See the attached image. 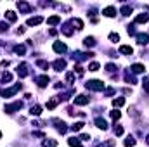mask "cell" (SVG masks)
Returning <instances> with one entry per match:
<instances>
[{
  "mask_svg": "<svg viewBox=\"0 0 149 147\" xmlns=\"http://www.w3.org/2000/svg\"><path fill=\"white\" fill-rule=\"evenodd\" d=\"M85 87H87L88 90L99 92V90H102V88H104V83H102L101 80H90V81H87V83H85Z\"/></svg>",
  "mask_w": 149,
  "mask_h": 147,
  "instance_id": "1",
  "label": "cell"
},
{
  "mask_svg": "<svg viewBox=\"0 0 149 147\" xmlns=\"http://www.w3.org/2000/svg\"><path fill=\"white\" fill-rule=\"evenodd\" d=\"M21 107H23V102L16 101V102H12V104H7V106H5V112H7V114H12V112L19 111Z\"/></svg>",
  "mask_w": 149,
  "mask_h": 147,
  "instance_id": "2",
  "label": "cell"
},
{
  "mask_svg": "<svg viewBox=\"0 0 149 147\" xmlns=\"http://www.w3.org/2000/svg\"><path fill=\"white\" fill-rule=\"evenodd\" d=\"M17 90H21V83H16L12 88H7V90H2V95L3 97H12Z\"/></svg>",
  "mask_w": 149,
  "mask_h": 147,
  "instance_id": "3",
  "label": "cell"
},
{
  "mask_svg": "<svg viewBox=\"0 0 149 147\" xmlns=\"http://www.w3.org/2000/svg\"><path fill=\"white\" fill-rule=\"evenodd\" d=\"M90 102V99L87 97V95H78V97H74V106H87Z\"/></svg>",
  "mask_w": 149,
  "mask_h": 147,
  "instance_id": "4",
  "label": "cell"
},
{
  "mask_svg": "<svg viewBox=\"0 0 149 147\" xmlns=\"http://www.w3.org/2000/svg\"><path fill=\"white\" fill-rule=\"evenodd\" d=\"M35 81H37L38 87H42V88H43V87H47V85H49V76H47V74L37 76V78H35Z\"/></svg>",
  "mask_w": 149,
  "mask_h": 147,
  "instance_id": "5",
  "label": "cell"
},
{
  "mask_svg": "<svg viewBox=\"0 0 149 147\" xmlns=\"http://www.w3.org/2000/svg\"><path fill=\"white\" fill-rule=\"evenodd\" d=\"M17 9H19L23 14H30V12H31V5L26 3V2H17Z\"/></svg>",
  "mask_w": 149,
  "mask_h": 147,
  "instance_id": "6",
  "label": "cell"
},
{
  "mask_svg": "<svg viewBox=\"0 0 149 147\" xmlns=\"http://www.w3.org/2000/svg\"><path fill=\"white\" fill-rule=\"evenodd\" d=\"M52 66H54V69H56V71H63V69L66 68V61H64V59H56Z\"/></svg>",
  "mask_w": 149,
  "mask_h": 147,
  "instance_id": "7",
  "label": "cell"
},
{
  "mask_svg": "<svg viewBox=\"0 0 149 147\" xmlns=\"http://www.w3.org/2000/svg\"><path fill=\"white\" fill-rule=\"evenodd\" d=\"M17 74H19L21 78L28 76V64H26V62H21V64L17 66Z\"/></svg>",
  "mask_w": 149,
  "mask_h": 147,
  "instance_id": "8",
  "label": "cell"
},
{
  "mask_svg": "<svg viewBox=\"0 0 149 147\" xmlns=\"http://www.w3.org/2000/svg\"><path fill=\"white\" fill-rule=\"evenodd\" d=\"M148 21H149V14H139V16L134 19L135 24H142V23H148Z\"/></svg>",
  "mask_w": 149,
  "mask_h": 147,
  "instance_id": "9",
  "label": "cell"
},
{
  "mask_svg": "<svg viewBox=\"0 0 149 147\" xmlns=\"http://www.w3.org/2000/svg\"><path fill=\"white\" fill-rule=\"evenodd\" d=\"M137 43L148 45L149 43V35H146V33H139V35H137Z\"/></svg>",
  "mask_w": 149,
  "mask_h": 147,
  "instance_id": "10",
  "label": "cell"
},
{
  "mask_svg": "<svg viewBox=\"0 0 149 147\" xmlns=\"http://www.w3.org/2000/svg\"><path fill=\"white\" fill-rule=\"evenodd\" d=\"M40 23H43V17H42V16H37V17H30V19H28V26H38Z\"/></svg>",
  "mask_w": 149,
  "mask_h": 147,
  "instance_id": "11",
  "label": "cell"
},
{
  "mask_svg": "<svg viewBox=\"0 0 149 147\" xmlns=\"http://www.w3.org/2000/svg\"><path fill=\"white\" fill-rule=\"evenodd\" d=\"M102 14H104L106 17H114V16H116V9H114L113 5H109V7H106V9L102 10Z\"/></svg>",
  "mask_w": 149,
  "mask_h": 147,
  "instance_id": "12",
  "label": "cell"
},
{
  "mask_svg": "<svg viewBox=\"0 0 149 147\" xmlns=\"http://www.w3.org/2000/svg\"><path fill=\"white\" fill-rule=\"evenodd\" d=\"M54 50H56L57 54H64V52H66V45L61 43V42H56V43H54Z\"/></svg>",
  "mask_w": 149,
  "mask_h": 147,
  "instance_id": "13",
  "label": "cell"
},
{
  "mask_svg": "<svg viewBox=\"0 0 149 147\" xmlns=\"http://www.w3.org/2000/svg\"><path fill=\"white\" fill-rule=\"evenodd\" d=\"M95 126L101 128V130H108V123H106V119H102V118H95Z\"/></svg>",
  "mask_w": 149,
  "mask_h": 147,
  "instance_id": "14",
  "label": "cell"
},
{
  "mask_svg": "<svg viewBox=\"0 0 149 147\" xmlns=\"http://www.w3.org/2000/svg\"><path fill=\"white\" fill-rule=\"evenodd\" d=\"M120 52L125 54V55H132V54H134V49H132L130 45H121V47H120Z\"/></svg>",
  "mask_w": 149,
  "mask_h": 147,
  "instance_id": "15",
  "label": "cell"
},
{
  "mask_svg": "<svg viewBox=\"0 0 149 147\" xmlns=\"http://www.w3.org/2000/svg\"><path fill=\"white\" fill-rule=\"evenodd\" d=\"M30 114H31V116H40V114H42V106H38V104L31 106V107H30Z\"/></svg>",
  "mask_w": 149,
  "mask_h": 147,
  "instance_id": "16",
  "label": "cell"
},
{
  "mask_svg": "<svg viewBox=\"0 0 149 147\" xmlns=\"http://www.w3.org/2000/svg\"><path fill=\"white\" fill-rule=\"evenodd\" d=\"M70 23H71L73 26H76V30H78V31H80V30H83V21H81V19H78V17H74V19H71Z\"/></svg>",
  "mask_w": 149,
  "mask_h": 147,
  "instance_id": "17",
  "label": "cell"
},
{
  "mask_svg": "<svg viewBox=\"0 0 149 147\" xmlns=\"http://www.w3.org/2000/svg\"><path fill=\"white\" fill-rule=\"evenodd\" d=\"M57 23H61V16H52L47 19V24H50V26H56Z\"/></svg>",
  "mask_w": 149,
  "mask_h": 147,
  "instance_id": "18",
  "label": "cell"
},
{
  "mask_svg": "<svg viewBox=\"0 0 149 147\" xmlns=\"http://www.w3.org/2000/svg\"><path fill=\"white\" fill-rule=\"evenodd\" d=\"M61 101H59V97H54V99H50L49 102H47V109H54L57 104H59Z\"/></svg>",
  "mask_w": 149,
  "mask_h": 147,
  "instance_id": "19",
  "label": "cell"
},
{
  "mask_svg": "<svg viewBox=\"0 0 149 147\" xmlns=\"http://www.w3.org/2000/svg\"><path fill=\"white\" fill-rule=\"evenodd\" d=\"M10 80H12V74H10V73L3 71V73L0 74V81H2V83H5V81H10Z\"/></svg>",
  "mask_w": 149,
  "mask_h": 147,
  "instance_id": "20",
  "label": "cell"
},
{
  "mask_svg": "<svg viewBox=\"0 0 149 147\" xmlns=\"http://www.w3.org/2000/svg\"><path fill=\"white\" fill-rule=\"evenodd\" d=\"M5 17H7V21H10V23H14V21L17 19L16 12H12V10H7V12H5Z\"/></svg>",
  "mask_w": 149,
  "mask_h": 147,
  "instance_id": "21",
  "label": "cell"
},
{
  "mask_svg": "<svg viewBox=\"0 0 149 147\" xmlns=\"http://www.w3.org/2000/svg\"><path fill=\"white\" fill-rule=\"evenodd\" d=\"M83 43H85V47H94L95 45V38L94 37H87L83 40Z\"/></svg>",
  "mask_w": 149,
  "mask_h": 147,
  "instance_id": "22",
  "label": "cell"
},
{
  "mask_svg": "<svg viewBox=\"0 0 149 147\" xmlns=\"http://www.w3.org/2000/svg\"><path fill=\"white\" fill-rule=\"evenodd\" d=\"M83 126H85V123H83V121H76L74 125H71V130H73V132H80Z\"/></svg>",
  "mask_w": 149,
  "mask_h": 147,
  "instance_id": "23",
  "label": "cell"
},
{
  "mask_svg": "<svg viewBox=\"0 0 149 147\" xmlns=\"http://www.w3.org/2000/svg\"><path fill=\"white\" fill-rule=\"evenodd\" d=\"M132 71H134V73H144L146 68H144L142 64H134V66H132Z\"/></svg>",
  "mask_w": 149,
  "mask_h": 147,
  "instance_id": "24",
  "label": "cell"
},
{
  "mask_svg": "<svg viewBox=\"0 0 149 147\" xmlns=\"http://www.w3.org/2000/svg\"><path fill=\"white\" fill-rule=\"evenodd\" d=\"M56 146H57V140H52V139L43 140V147H56Z\"/></svg>",
  "mask_w": 149,
  "mask_h": 147,
  "instance_id": "25",
  "label": "cell"
},
{
  "mask_svg": "<svg viewBox=\"0 0 149 147\" xmlns=\"http://www.w3.org/2000/svg\"><path fill=\"white\" fill-rule=\"evenodd\" d=\"M123 104H125V99H123V97H118V99L113 101V106H114V107H121Z\"/></svg>",
  "mask_w": 149,
  "mask_h": 147,
  "instance_id": "26",
  "label": "cell"
},
{
  "mask_svg": "<svg viewBox=\"0 0 149 147\" xmlns=\"http://www.w3.org/2000/svg\"><path fill=\"white\" fill-rule=\"evenodd\" d=\"M135 146V139L134 137H127L125 139V147H134Z\"/></svg>",
  "mask_w": 149,
  "mask_h": 147,
  "instance_id": "27",
  "label": "cell"
},
{
  "mask_svg": "<svg viewBox=\"0 0 149 147\" xmlns=\"http://www.w3.org/2000/svg\"><path fill=\"white\" fill-rule=\"evenodd\" d=\"M68 144H70V146L71 147H81V142H80V140H78V139H70V140H68Z\"/></svg>",
  "mask_w": 149,
  "mask_h": 147,
  "instance_id": "28",
  "label": "cell"
},
{
  "mask_svg": "<svg viewBox=\"0 0 149 147\" xmlns=\"http://www.w3.org/2000/svg\"><path fill=\"white\" fill-rule=\"evenodd\" d=\"M121 14H123V16H130V14H132V7H130V5H123V7H121Z\"/></svg>",
  "mask_w": 149,
  "mask_h": 147,
  "instance_id": "29",
  "label": "cell"
},
{
  "mask_svg": "<svg viewBox=\"0 0 149 147\" xmlns=\"http://www.w3.org/2000/svg\"><path fill=\"white\" fill-rule=\"evenodd\" d=\"M14 52H16V54H21V55H23V54L26 52V47H24V45H16V47H14Z\"/></svg>",
  "mask_w": 149,
  "mask_h": 147,
  "instance_id": "30",
  "label": "cell"
},
{
  "mask_svg": "<svg viewBox=\"0 0 149 147\" xmlns=\"http://www.w3.org/2000/svg\"><path fill=\"white\" fill-rule=\"evenodd\" d=\"M37 66L43 68V69H49V62H47V61H42V59H38L37 61Z\"/></svg>",
  "mask_w": 149,
  "mask_h": 147,
  "instance_id": "31",
  "label": "cell"
},
{
  "mask_svg": "<svg viewBox=\"0 0 149 147\" xmlns=\"http://www.w3.org/2000/svg\"><path fill=\"white\" fill-rule=\"evenodd\" d=\"M99 62H92V64H88V71H99Z\"/></svg>",
  "mask_w": 149,
  "mask_h": 147,
  "instance_id": "32",
  "label": "cell"
},
{
  "mask_svg": "<svg viewBox=\"0 0 149 147\" xmlns=\"http://www.w3.org/2000/svg\"><path fill=\"white\" fill-rule=\"evenodd\" d=\"M109 40H111L113 43H116V42H120V35L118 33H111L109 35Z\"/></svg>",
  "mask_w": 149,
  "mask_h": 147,
  "instance_id": "33",
  "label": "cell"
},
{
  "mask_svg": "<svg viewBox=\"0 0 149 147\" xmlns=\"http://www.w3.org/2000/svg\"><path fill=\"white\" fill-rule=\"evenodd\" d=\"M114 133H116L118 137H121V135H123V126H120V125L114 126Z\"/></svg>",
  "mask_w": 149,
  "mask_h": 147,
  "instance_id": "34",
  "label": "cell"
},
{
  "mask_svg": "<svg viewBox=\"0 0 149 147\" xmlns=\"http://www.w3.org/2000/svg\"><path fill=\"white\" fill-rule=\"evenodd\" d=\"M66 81H68V83H73L74 81V73H68L66 74Z\"/></svg>",
  "mask_w": 149,
  "mask_h": 147,
  "instance_id": "35",
  "label": "cell"
},
{
  "mask_svg": "<svg viewBox=\"0 0 149 147\" xmlns=\"http://www.w3.org/2000/svg\"><path fill=\"white\" fill-rule=\"evenodd\" d=\"M120 116H121L120 111H111V118L113 119H120Z\"/></svg>",
  "mask_w": 149,
  "mask_h": 147,
  "instance_id": "36",
  "label": "cell"
},
{
  "mask_svg": "<svg viewBox=\"0 0 149 147\" xmlns=\"http://www.w3.org/2000/svg\"><path fill=\"white\" fill-rule=\"evenodd\" d=\"M142 85H144V88L149 92V76H146V78L142 80Z\"/></svg>",
  "mask_w": 149,
  "mask_h": 147,
  "instance_id": "37",
  "label": "cell"
},
{
  "mask_svg": "<svg viewBox=\"0 0 149 147\" xmlns=\"http://www.w3.org/2000/svg\"><path fill=\"white\" fill-rule=\"evenodd\" d=\"M7 23H0V33H3V31H7Z\"/></svg>",
  "mask_w": 149,
  "mask_h": 147,
  "instance_id": "38",
  "label": "cell"
},
{
  "mask_svg": "<svg viewBox=\"0 0 149 147\" xmlns=\"http://www.w3.org/2000/svg\"><path fill=\"white\" fill-rule=\"evenodd\" d=\"M106 69H108L109 73H113V71H116V66H114V64H108V66H106Z\"/></svg>",
  "mask_w": 149,
  "mask_h": 147,
  "instance_id": "39",
  "label": "cell"
},
{
  "mask_svg": "<svg viewBox=\"0 0 149 147\" xmlns=\"http://www.w3.org/2000/svg\"><path fill=\"white\" fill-rule=\"evenodd\" d=\"M80 140H90V135H87V133H83V135L80 137Z\"/></svg>",
  "mask_w": 149,
  "mask_h": 147,
  "instance_id": "40",
  "label": "cell"
},
{
  "mask_svg": "<svg viewBox=\"0 0 149 147\" xmlns=\"http://www.w3.org/2000/svg\"><path fill=\"white\" fill-rule=\"evenodd\" d=\"M16 33H17V35H23V33H24V28H23V26H19V28H17V31H16Z\"/></svg>",
  "mask_w": 149,
  "mask_h": 147,
  "instance_id": "41",
  "label": "cell"
},
{
  "mask_svg": "<svg viewBox=\"0 0 149 147\" xmlns=\"http://www.w3.org/2000/svg\"><path fill=\"white\" fill-rule=\"evenodd\" d=\"M146 142H148V144H149V135H148V139H146Z\"/></svg>",
  "mask_w": 149,
  "mask_h": 147,
  "instance_id": "42",
  "label": "cell"
},
{
  "mask_svg": "<svg viewBox=\"0 0 149 147\" xmlns=\"http://www.w3.org/2000/svg\"><path fill=\"white\" fill-rule=\"evenodd\" d=\"M0 139H2V132H0Z\"/></svg>",
  "mask_w": 149,
  "mask_h": 147,
  "instance_id": "43",
  "label": "cell"
}]
</instances>
